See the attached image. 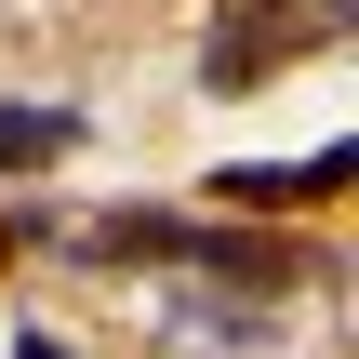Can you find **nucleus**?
<instances>
[{
    "instance_id": "f257e3e1",
    "label": "nucleus",
    "mask_w": 359,
    "mask_h": 359,
    "mask_svg": "<svg viewBox=\"0 0 359 359\" xmlns=\"http://www.w3.org/2000/svg\"><path fill=\"white\" fill-rule=\"evenodd\" d=\"M333 40V13H293V0H226L213 13V40H200V67H213V93H240V80H280L293 53H320Z\"/></svg>"
},
{
    "instance_id": "f03ea898",
    "label": "nucleus",
    "mask_w": 359,
    "mask_h": 359,
    "mask_svg": "<svg viewBox=\"0 0 359 359\" xmlns=\"http://www.w3.org/2000/svg\"><path fill=\"white\" fill-rule=\"evenodd\" d=\"M359 187V147H320V160H266V173H253V160H240V173H213V200H226V213H280V200H346Z\"/></svg>"
},
{
    "instance_id": "7ed1b4c3",
    "label": "nucleus",
    "mask_w": 359,
    "mask_h": 359,
    "mask_svg": "<svg viewBox=\"0 0 359 359\" xmlns=\"http://www.w3.org/2000/svg\"><path fill=\"white\" fill-rule=\"evenodd\" d=\"M80 147V107H0V173H40Z\"/></svg>"
}]
</instances>
